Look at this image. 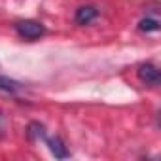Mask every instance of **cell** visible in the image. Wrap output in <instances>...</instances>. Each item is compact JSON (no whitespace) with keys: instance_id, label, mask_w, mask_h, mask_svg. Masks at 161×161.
Here are the masks:
<instances>
[{"instance_id":"6da1fadb","label":"cell","mask_w":161,"mask_h":161,"mask_svg":"<svg viewBox=\"0 0 161 161\" xmlns=\"http://www.w3.org/2000/svg\"><path fill=\"white\" fill-rule=\"evenodd\" d=\"M15 32L25 38V40H38L40 36H44L46 29L42 23L32 21V19H25V21H17L15 23Z\"/></svg>"},{"instance_id":"7a4b0ae2","label":"cell","mask_w":161,"mask_h":161,"mask_svg":"<svg viewBox=\"0 0 161 161\" xmlns=\"http://www.w3.org/2000/svg\"><path fill=\"white\" fill-rule=\"evenodd\" d=\"M138 78L146 86L155 87V86H159V68L152 63H144L138 66Z\"/></svg>"},{"instance_id":"3957f363","label":"cell","mask_w":161,"mask_h":161,"mask_svg":"<svg viewBox=\"0 0 161 161\" xmlns=\"http://www.w3.org/2000/svg\"><path fill=\"white\" fill-rule=\"evenodd\" d=\"M97 15H99V12H97L95 6H82V8H78V10H76L74 19H76L78 25H89Z\"/></svg>"},{"instance_id":"277c9868","label":"cell","mask_w":161,"mask_h":161,"mask_svg":"<svg viewBox=\"0 0 161 161\" xmlns=\"http://www.w3.org/2000/svg\"><path fill=\"white\" fill-rule=\"evenodd\" d=\"M44 142L49 146V150H51V153L55 155V157H59V159H64V157H68V150H66V146L63 144V140L59 138V136H47L46 135V138H44Z\"/></svg>"},{"instance_id":"5b68a950","label":"cell","mask_w":161,"mask_h":161,"mask_svg":"<svg viewBox=\"0 0 161 161\" xmlns=\"http://www.w3.org/2000/svg\"><path fill=\"white\" fill-rule=\"evenodd\" d=\"M23 89V84L17 82V80H12L8 76H2L0 74V91H4V93H10V95H15Z\"/></svg>"},{"instance_id":"8992f818","label":"cell","mask_w":161,"mask_h":161,"mask_svg":"<svg viewBox=\"0 0 161 161\" xmlns=\"http://www.w3.org/2000/svg\"><path fill=\"white\" fill-rule=\"evenodd\" d=\"M138 29L144 31V32H155V31L159 29V21L153 19V17H146V19H142V21L138 23Z\"/></svg>"},{"instance_id":"52a82bcc","label":"cell","mask_w":161,"mask_h":161,"mask_svg":"<svg viewBox=\"0 0 161 161\" xmlns=\"http://www.w3.org/2000/svg\"><path fill=\"white\" fill-rule=\"evenodd\" d=\"M2 131H4V116L0 112V135H2Z\"/></svg>"}]
</instances>
